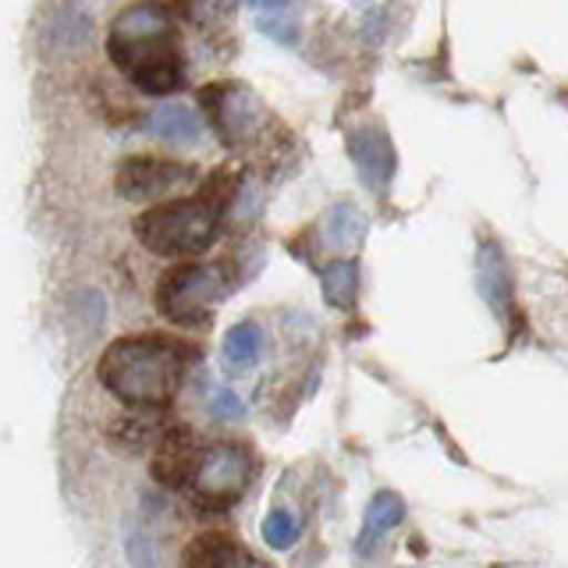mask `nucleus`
Wrapping results in <instances>:
<instances>
[{
    "label": "nucleus",
    "mask_w": 568,
    "mask_h": 568,
    "mask_svg": "<svg viewBox=\"0 0 568 568\" xmlns=\"http://www.w3.org/2000/svg\"><path fill=\"white\" fill-rule=\"evenodd\" d=\"M405 519V501L395 494V490H377L369 497V508H366V519H363V532L355 547H359V555L373 550L381 544V537H387L390 529Z\"/></svg>",
    "instance_id": "9b49d317"
},
{
    "label": "nucleus",
    "mask_w": 568,
    "mask_h": 568,
    "mask_svg": "<svg viewBox=\"0 0 568 568\" xmlns=\"http://www.w3.org/2000/svg\"><path fill=\"white\" fill-rule=\"evenodd\" d=\"M260 29L266 36H274L281 43H295V22H284V18H263Z\"/></svg>",
    "instance_id": "412c9836"
},
{
    "label": "nucleus",
    "mask_w": 568,
    "mask_h": 568,
    "mask_svg": "<svg viewBox=\"0 0 568 568\" xmlns=\"http://www.w3.org/2000/svg\"><path fill=\"white\" fill-rule=\"evenodd\" d=\"M324 235L334 248H355L366 235V217L352 203H337L324 217Z\"/></svg>",
    "instance_id": "dca6fc26"
},
{
    "label": "nucleus",
    "mask_w": 568,
    "mask_h": 568,
    "mask_svg": "<svg viewBox=\"0 0 568 568\" xmlns=\"http://www.w3.org/2000/svg\"><path fill=\"white\" fill-rule=\"evenodd\" d=\"M263 355V331L253 320H242V324L227 327L224 334V366L227 369H248L256 366Z\"/></svg>",
    "instance_id": "4468645a"
},
{
    "label": "nucleus",
    "mask_w": 568,
    "mask_h": 568,
    "mask_svg": "<svg viewBox=\"0 0 568 568\" xmlns=\"http://www.w3.org/2000/svg\"><path fill=\"white\" fill-rule=\"evenodd\" d=\"M231 281L221 263H174L156 281V313L178 327H206L227 298Z\"/></svg>",
    "instance_id": "20e7f679"
},
{
    "label": "nucleus",
    "mask_w": 568,
    "mask_h": 568,
    "mask_svg": "<svg viewBox=\"0 0 568 568\" xmlns=\"http://www.w3.org/2000/svg\"><path fill=\"white\" fill-rule=\"evenodd\" d=\"M242 550V544L224 529H206L200 537H192L185 555H182V568H227L235 561V555Z\"/></svg>",
    "instance_id": "f8f14e48"
},
{
    "label": "nucleus",
    "mask_w": 568,
    "mask_h": 568,
    "mask_svg": "<svg viewBox=\"0 0 568 568\" xmlns=\"http://www.w3.org/2000/svg\"><path fill=\"white\" fill-rule=\"evenodd\" d=\"M106 53L135 89L150 97H171L185 85V61L174 18L156 0L124 8L106 32Z\"/></svg>",
    "instance_id": "f257e3e1"
},
{
    "label": "nucleus",
    "mask_w": 568,
    "mask_h": 568,
    "mask_svg": "<svg viewBox=\"0 0 568 568\" xmlns=\"http://www.w3.org/2000/svg\"><path fill=\"white\" fill-rule=\"evenodd\" d=\"M200 182V168L182 164V160H164V156H129L118 164L114 185L124 200L132 203H153L164 195L189 189Z\"/></svg>",
    "instance_id": "0eeeda50"
},
{
    "label": "nucleus",
    "mask_w": 568,
    "mask_h": 568,
    "mask_svg": "<svg viewBox=\"0 0 568 568\" xmlns=\"http://www.w3.org/2000/svg\"><path fill=\"white\" fill-rule=\"evenodd\" d=\"M256 469H260L256 452L245 440H231V437L210 440L203 444L185 494L203 508H231L253 487Z\"/></svg>",
    "instance_id": "39448f33"
},
{
    "label": "nucleus",
    "mask_w": 568,
    "mask_h": 568,
    "mask_svg": "<svg viewBox=\"0 0 568 568\" xmlns=\"http://www.w3.org/2000/svg\"><path fill=\"white\" fill-rule=\"evenodd\" d=\"M476 281H479V295H484L487 306L497 313V316H508L511 310V271H508V256L505 248L497 245L494 239H484L479 242V253H476Z\"/></svg>",
    "instance_id": "9d476101"
},
{
    "label": "nucleus",
    "mask_w": 568,
    "mask_h": 568,
    "mask_svg": "<svg viewBox=\"0 0 568 568\" xmlns=\"http://www.w3.org/2000/svg\"><path fill=\"white\" fill-rule=\"evenodd\" d=\"M53 43L58 47H79L82 40H89V14H82L79 8H64L53 18Z\"/></svg>",
    "instance_id": "a211bd4d"
},
{
    "label": "nucleus",
    "mask_w": 568,
    "mask_h": 568,
    "mask_svg": "<svg viewBox=\"0 0 568 568\" xmlns=\"http://www.w3.org/2000/svg\"><path fill=\"white\" fill-rule=\"evenodd\" d=\"M210 416L221 419V423H239V419H245V405H242V398L235 395V390L217 387L210 395Z\"/></svg>",
    "instance_id": "6ab92c4d"
},
{
    "label": "nucleus",
    "mask_w": 568,
    "mask_h": 568,
    "mask_svg": "<svg viewBox=\"0 0 568 568\" xmlns=\"http://www.w3.org/2000/svg\"><path fill=\"white\" fill-rule=\"evenodd\" d=\"M224 210L213 206L206 195H185V200H164L142 210L135 217V239L156 256H200L217 242Z\"/></svg>",
    "instance_id": "7ed1b4c3"
},
{
    "label": "nucleus",
    "mask_w": 568,
    "mask_h": 568,
    "mask_svg": "<svg viewBox=\"0 0 568 568\" xmlns=\"http://www.w3.org/2000/svg\"><path fill=\"white\" fill-rule=\"evenodd\" d=\"M200 452H203V444L195 440V434L189 430V426H168V430L160 434V444H156L153 462H150L153 479L156 484H164L168 490H185L195 462H200Z\"/></svg>",
    "instance_id": "6e6552de"
},
{
    "label": "nucleus",
    "mask_w": 568,
    "mask_h": 568,
    "mask_svg": "<svg viewBox=\"0 0 568 568\" xmlns=\"http://www.w3.org/2000/svg\"><path fill=\"white\" fill-rule=\"evenodd\" d=\"M200 106L224 146H245L260 135L263 103L242 82H210L200 89Z\"/></svg>",
    "instance_id": "423d86ee"
},
{
    "label": "nucleus",
    "mask_w": 568,
    "mask_h": 568,
    "mask_svg": "<svg viewBox=\"0 0 568 568\" xmlns=\"http://www.w3.org/2000/svg\"><path fill=\"white\" fill-rule=\"evenodd\" d=\"M142 132H150L164 142H178V146H189V142L200 139V118H195L189 106L182 103H164L156 106V111L142 121Z\"/></svg>",
    "instance_id": "ddd939ff"
},
{
    "label": "nucleus",
    "mask_w": 568,
    "mask_h": 568,
    "mask_svg": "<svg viewBox=\"0 0 568 568\" xmlns=\"http://www.w3.org/2000/svg\"><path fill=\"white\" fill-rule=\"evenodd\" d=\"M348 156L355 171H359L363 185L373 189V192H384L390 185V178H395V146H390V139L384 129H359L348 135Z\"/></svg>",
    "instance_id": "1a4fd4ad"
},
{
    "label": "nucleus",
    "mask_w": 568,
    "mask_h": 568,
    "mask_svg": "<svg viewBox=\"0 0 568 568\" xmlns=\"http://www.w3.org/2000/svg\"><path fill=\"white\" fill-rule=\"evenodd\" d=\"M129 558L135 568H153V540L146 532H129Z\"/></svg>",
    "instance_id": "aec40b11"
},
{
    "label": "nucleus",
    "mask_w": 568,
    "mask_h": 568,
    "mask_svg": "<svg viewBox=\"0 0 568 568\" xmlns=\"http://www.w3.org/2000/svg\"><path fill=\"white\" fill-rule=\"evenodd\" d=\"M192 359V345L168 334H129L106 345L97 377L111 395L132 408H164L174 402Z\"/></svg>",
    "instance_id": "f03ea898"
},
{
    "label": "nucleus",
    "mask_w": 568,
    "mask_h": 568,
    "mask_svg": "<svg viewBox=\"0 0 568 568\" xmlns=\"http://www.w3.org/2000/svg\"><path fill=\"white\" fill-rule=\"evenodd\" d=\"M298 532H302V526H298V519L288 508H274L263 519V540L271 544V547H277V550L292 547L298 540Z\"/></svg>",
    "instance_id": "f3484780"
},
{
    "label": "nucleus",
    "mask_w": 568,
    "mask_h": 568,
    "mask_svg": "<svg viewBox=\"0 0 568 568\" xmlns=\"http://www.w3.org/2000/svg\"><path fill=\"white\" fill-rule=\"evenodd\" d=\"M320 284H324V295L331 306L352 310L355 295H359V266H355V260H334L320 271Z\"/></svg>",
    "instance_id": "2eb2a0df"
}]
</instances>
